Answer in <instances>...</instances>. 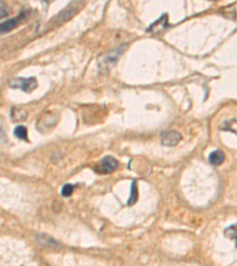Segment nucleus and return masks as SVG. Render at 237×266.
<instances>
[{"label": "nucleus", "mask_w": 237, "mask_h": 266, "mask_svg": "<svg viewBox=\"0 0 237 266\" xmlns=\"http://www.w3.org/2000/svg\"><path fill=\"white\" fill-rule=\"evenodd\" d=\"M138 198H139V194H138V186H136V181H132L131 195H129V198L127 200V205L133 206L134 203L138 201Z\"/></svg>", "instance_id": "7"}, {"label": "nucleus", "mask_w": 237, "mask_h": 266, "mask_svg": "<svg viewBox=\"0 0 237 266\" xmlns=\"http://www.w3.org/2000/svg\"><path fill=\"white\" fill-rule=\"evenodd\" d=\"M223 235H225V238L230 239V240H235L236 247H237V224L231 225V226L225 228Z\"/></svg>", "instance_id": "9"}, {"label": "nucleus", "mask_w": 237, "mask_h": 266, "mask_svg": "<svg viewBox=\"0 0 237 266\" xmlns=\"http://www.w3.org/2000/svg\"><path fill=\"white\" fill-rule=\"evenodd\" d=\"M37 240H38L39 243L42 244L43 246H45V247H51L52 245H58V244L56 243V241L53 240L52 238H50V236H48V235H37Z\"/></svg>", "instance_id": "10"}, {"label": "nucleus", "mask_w": 237, "mask_h": 266, "mask_svg": "<svg viewBox=\"0 0 237 266\" xmlns=\"http://www.w3.org/2000/svg\"><path fill=\"white\" fill-rule=\"evenodd\" d=\"M0 6H1V18H4L5 16L7 15V11L6 9H4V2H0Z\"/></svg>", "instance_id": "13"}, {"label": "nucleus", "mask_w": 237, "mask_h": 266, "mask_svg": "<svg viewBox=\"0 0 237 266\" xmlns=\"http://www.w3.org/2000/svg\"><path fill=\"white\" fill-rule=\"evenodd\" d=\"M118 167V162L115 157L113 156H104L100 162L99 168H96V172L101 174H108L114 172Z\"/></svg>", "instance_id": "3"}, {"label": "nucleus", "mask_w": 237, "mask_h": 266, "mask_svg": "<svg viewBox=\"0 0 237 266\" xmlns=\"http://www.w3.org/2000/svg\"><path fill=\"white\" fill-rule=\"evenodd\" d=\"M11 88L20 89V90L25 91V93H31L32 90L37 88V80L34 77H29V78H21V77H18V78L12 79L9 83Z\"/></svg>", "instance_id": "1"}, {"label": "nucleus", "mask_w": 237, "mask_h": 266, "mask_svg": "<svg viewBox=\"0 0 237 266\" xmlns=\"http://www.w3.org/2000/svg\"><path fill=\"white\" fill-rule=\"evenodd\" d=\"M74 188H75L74 185H70V184L64 185L61 190V194L63 195V197H70V195L72 194V192H74Z\"/></svg>", "instance_id": "12"}, {"label": "nucleus", "mask_w": 237, "mask_h": 266, "mask_svg": "<svg viewBox=\"0 0 237 266\" xmlns=\"http://www.w3.org/2000/svg\"><path fill=\"white\" fill-rule=\"evenodd\" d=\"M160 141L163 146L174 147L182 141V135H180L178 131H174V130L163 131L160 135Z\"/></svg>", "instance_id": "4"}, {"label": "nucleus", "mask_w": 237, "mask_h": 266, "mask_svg": "<svg viewBox=\"0 0 237 266\" xmlns=\"http://www.w3.org/2000/svg\"><path fill=\"white\" fill-rule=\"evenodd\" d=\"M158 29L161 30V31H165L166 28H168V15H163L157 21H154V23L152 24V25L150 26V28L147 29V31H150V30L153 29Z\"/></svg>", "instance_id": "6"}, {"label": "nucleus", "mask_w": 237, "mask_h": 266, "mask_svg": "<svg viewBox=\"0 0 237 266\" xmlns=\"http://www.w3.org/2000/svg\"><path fill=\"white\" fill-rule=\"evenodd\" d=\"M220 130L231 131V133L236 134L237 135V120L236 118H234V120L225 121V122L223 123V125H220Z\"/></svg>", "instance_id": "8"}, {"label": "nucleus", "mask_w": 237, "mask_h": 266, "mask_svg": "<svg viewBox=\"0 0 237 266\" xmlns=\"http://www.w3.org/2000/svg\"><path fill=\"white\" fill-rule=\"evenodd\" d=\"M225 160V155L222 150L217 149L214 150L211 154L209 155V162L211 163L212 166H220Z\"/></svg>", "instance_id": "5"}, {"label": "nucleus", "mask_w": 237, "mask_h": 266, "mask_svg": "<svg viewBox=\"0 0 237 266\" xmlns=\"http://www.w3.org/2000/svg\"><path fill=\"white\" fill-rule=\"evenodd\" d=\"M15 135L17 136L18 139L28 141V129L24 127V125H17V127L15 128Z\"/></svg>", "instance_id": "11"}, {"label": "nucleus", "mask_w": 237, "mask_h": 266, "mask_svg": "<svg viewBox=\"0 0 237 266\" xmlns=\"http://www.w3.org/2000/svg\"><path fill=\"white\" fill-rule=\"evenodd\" d=\"M29 15H30V11H28V10L24 11L23 10L16 18H12V19H9L6 21H2L1 25H0V29H1V33H4V32H9V31H11V30L17 28V26L19 25L21 21H23L24 19H26V18L29 17Z\"/></svg>", "instance_id": "2"}]
</instances>
